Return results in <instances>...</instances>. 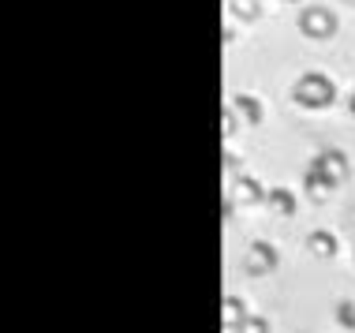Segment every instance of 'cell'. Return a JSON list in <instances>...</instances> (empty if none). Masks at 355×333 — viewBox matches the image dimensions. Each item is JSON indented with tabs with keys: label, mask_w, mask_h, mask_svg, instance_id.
Returning <instances> with one entry per match:
<instances>
[{
	"label": "cell",
	"mask_w": 355,
	"mask_h": 333,
	"mask_svg": "<svg viewBox=\"0 0 355 333\" xmlns=\"http://www.w3.org/2000/svg\"><path fill=\"white\" fill-rule=\"evenodd\" d=\"M348 176V157L340 154V150H325L311 161V169H306V187L311 191H318V187H337L340 180Z\"/></svg>",
	"instance_id": "6da1fadb"
},
{
	"label": "cell",
	"mask_w": 355,
	"mask_h": 333,
	"mask_svg": "<svg viewBox=\"0 0 355 333\" xmlns=\"http://www.w3.org/2000/svg\"><path fill=\"white\" fill-rule=\"evenodd\" d=\"M295 101H300L303 109H325L333 105V98H337V90H333L329 75H318V71H306L300 83H295Z\"/></svg>",
	"instance_id": "7a4b0ae2"
},
{
	"label": "cell",
	"mask_w": 355,
	"mask_h": 333,
	"mask_svg": "<svg viewBox=\"0 0 355 333\" xmlns=\"http://www.w3.org/2000/svg\"><path fill=\"white\" fill-rule=\"evenodd\" d=\"M300 31H303L306 37H329L333 31H337V19H333L329 8H303Z\"/></svg>",
	"instance_id": "3957f363"
},
{
	"label": "cell",
	"mask_w": 355,
	"mask_h": 333,
	"mask_svg": "<svg viewBox=\"0 0 355 333\" xmlns=\"http://www.w3.org/2000/svg\"><path fill=\"white\" fill-rule=\"evenodd\" d=\"M273 266H277L273 244H266V240L251 244V251H247V270H251V273H270Z\"/></svg>",
	"instance_id": "277c9868"
},
{
	"label": "cell",
	"mask_w": 355,
	"mask_h": 333,
	"mask_svg": "<svg viewBox=\"0 0 355 333\" xmlns=\"http://www.w3.org/2000/svg\"><path fill=\"white\" fill-rule=\"evenodd\" d=\"M266 203H270V210L281 214V217L295 214V195L288 191V187H270V198H266Z\"/></svg>",
	"instance_id": "5b68a950"
},
{
	"label": "cell",
	"mask_w": 355,
	"mask_h": 333,
	"mask_svg": "<svg viewBox=\"0 0 355 333\" xmlns=\"http://www.w3.org/2000/svg\"><path fill=\"white\" fill-rule=\"evenodd\" d=\"M236 195L243 198V203H262V198H270V191H266L262 184H258V180H236Z\"/></svg>",
	"instance_id": "8992f818"
},
{
	"label": "cell",
	"mask_w": 355,
	"mask_h": 333,
	"mask_svg": "<svg viewBox=\"0 0 355 333\" xmlns=\"http://www.w3.org/2000/svg\"><path fill=\"white\" fill-rule=\"evenodd\" d=\"M243 322H247V307H243V300H239V296H228V300H225V326L239 330Z\"/></svg>",
	"instance_id": "52a82bcc"
},
{
	"label": "cell",
	"mask_w": 355,
	"mask_h": 333,
	"mask_svg": "<svg viewBox=\"0 0 355 333\" xmlns=\"http://www.w3.org/2000/svg\"><path fill=\"white\" fill-rule=\"evenodd\" d=\"M236 109L247 117V123H262V105H258L251 94H236Z\"/></svg>",
	"instance_id": "ba28073f"
},
{
	"label": "cell",
	"mask_w": 355,
	"mask_h": 333,
	"mask_svg": "<svg viewBox=\"0 0 355 333\" xmlns=\"http://www.w3.org/2000/svg\"><path fill=\"white\" fill-rule=\"evenodd\" d=\"M311 251L322 255V259L337 255V240H333V232H311Z\"/></svg>",
	"instance_id": "9c48e42d"
},
{
	"label": "cell",
	"mask_w": 355,
	"mask_h": 333,
	"mask_svg": "<svg viewBox=\"0 0 355 333\" xmlns=\"http://www.w3.org/2000/svg\"><path fill=\"white\" fill-rule=\"evenodd\" d=\"M337 322H340L344 330H352V333H355V303H352V300L337 303Z\"/></svg>",
	"instance_id": "30bf717a"
},
{
	"label": "cell",
	"mask_w": 355,
	"mask_h": 333,
	"mask_svg": "<svg viewBox=\"0 0 355 333\" xmlns=\"http://www.w3.org/2000/svg\"><path fill=\"white\" fill-rule=\"evenodd\" d=\"M236 333H270V322L266 318H254V315H247V322L239 326Z\"/></svg>",
	"instance_id": "8fae6325"
},
{
	"label": "cell",
	"mask_w": 355,
	"mask_h": 333,
	"mask_svg": "<svg viewBox=\"0 0 355 333\" xmlns=\"http://www.w3.org/2000/svg\"><path fill=\"white\" fill-rule=\"evenodd\" d=\"M352 112H355V94H352Z\"/></svg>",
	"instance_id": "7c38bea8"
}]
</instances>
